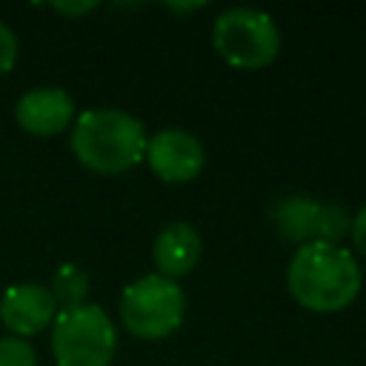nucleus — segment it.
I'll return each instance as SVG.
<instances>
[{"label": "nucleus", "instance_id": "11", "mask_svg": "<svg viewBox=\"0 0 366 366\" xmlns=\"http://www.w3.org/2000/svg\"><path fill=\"white\" fill-rule=\"evenodd\" d=\"M54 303H57V312L60 309H74L80 303H86V295H89V274L83 266L77 263H63L54 269L51 274V286H49Z\"/></svg>", "mask_w": 366, "mask_h": 366}, {"label": "nucleus", "instance_id": "14", "mask_svg": "<svg viewBox=\"0 0 366 366\" xmlns=\"http://www.w3.org/2000/svg\"><path fill=\"white\" fill-rule=\"evenodd\" d=\"M17 63V37L14 31L0 20V74L11 71Z\"/></svg>", "mask_w": 366, "mask_h": 366}, {"label": "nucleus", "instance_id": "15", "mask_svg": "<svg viewBox=\"0 0 366 366\" xmlns=\"http://www.w3.org/2000/svg\"><path fill=\"white\" fill-rule=\"evenodd\" d=\"M352 243H355V249L366 257V206H360L355 214H352Z\"/></svg>", "mask_w": 366, "mask_h": 366}, {"label": "nucleus", "instance_id": "7", "mask_svg": "<svg viewBox=\"0 0 366 366\" xmlns=\"http://www.w3.org/2000/svg\"><path fill=\"white\" fill-rule=\"evenodd\" d=\"M57 317V303L49 286L40 283H17L3 292L0 320L14 337H29L49 329Z\"/></svg>", "mask_w": 366, "mask_h": 366}, {"label": "nucleus", "instance_id": "16", "mask_svg": "<svg viewBox=\"0 0 366 366\" xmlns=\"http://www.w3.org/2000/svg\"><path fill=\"white\" fill-rule=\"evenodd\" d=\"M51 9L60 14H86V11L97 9V3H54Z\"/></svg>", "mask_w": 366, "mask_h": 366}, {"label": "nucleus", "instance_id": "3", "mask_svg": "<svg viewBox=\"0 0 366 366\" xmlns=\"http://www.w3.org/2000/svg\"><path fill=\"white\" fill-rule=\"evenodd\" d=\"M117 349V329L97 303L60 309L51 323V355L57 366H109Z\"/></svg>", "mask_w": 366, "mask_h": 366}, {"label": "nucleus", "instance_id": "12", "mask_svg": "<svg viewBox=\"0 0 366 366\" xmlns=\"http://www.w3.org/2000/svg\"><path fill=\"white\" fill-rule=\"evenodd\" d=\"M349 234H352V212L340 203H320L317 223H315V240L340 246V240Z\"/></svg>", "mask_w": 366, "mask_h": 366}, {"label": "nucleus", "instance_id": "6", "mask_svg": "<svg viewBox=\"0 0 366 366\" xmlns=\"http://www.w3.org/2000/svg\"><path fill=\"white\" fill-rule=\"evenodd\" d=\"M143 160L163 183H189L203 172V143L186 129H160L149 137Z\"/></svg>", "mask_w": 366, "mask_h": 366}, {"label": "nucleus", "instance_id": "4", "mask_svg": "<svg viewBox=\"0 0 366 366\" xmlns=\"http://www.w3.org/2000/svg\"><path fill=\"white\" fill-rule=\"evenodd\" d=\"M186 315V295L177 280L163 274H143L120 295V323L140 340H160L180 329Z\"/></svg>", "mask_w": 366, "mask_h": 366}, {"label": "nucleus", "instance_id": "1", "mask_svg": "<svg viewBox=\"0 0 366 366\" xmlns=\"http://www.w3.org/2000/svg\"><path fill=\"white\" fill-rule=\"evenodd\" d=\"M289 295L309 312H340L360 295L363 274L355 254L332 243H303L286 266Z\"/></svg>", "mask_w": 366, "mask_h": 366}, {"label": "nucleus", "instance_id": "9", "mask_svg": "<svg viewBox=\"0 0 366 366\" xmlns=\"http://www.w3.org/2000/svg\"><path fill=\"white\" fill-rule=\"evenodd\" d=\"M200 252H203V243H200L197 229L186 220H174V223H166L157 232L152 257H154L157 274H163L169 280H177V277L189 274L197 266Z\"/></svg>", "mask_w": 366, "mask_h": 366}, {"label": "nucleus", "instance_id": "5", "mask_svg": "<svg viewBox=\"0 0 366 366\" xmlns=\"http://www.w3.org/2000/svg\"><path fill=\"white\" fill-rule=\"evenodd\" d=\"M217 54L234 69H263L280 51V31L272 14L260 9H226L214 20L212 31Z\"/></svg>", "mask_w": 366, "mask_h": 366}, {"label": "nucleus", "instance_id": "8", "mask_svg": "<svg viewBox=\"0 0 366 366\" xmlns=\"http://www.w3.org/2000/svg\"><path fill=\"white\" fill-rule=\"evenodd\" d=\"M14 117L23 132L34 137H51L74 123V100L66 89H57V86L29 89L17 100Z\"/></svg>", "mask_w": 366, "mask_h": 366}, {"label": "nucleus", "instance_id": "10", "mask_svg": "<svg viewBox=\"0 0 366 366\" xmlns=\"http://www.w3.org/2000/svg\"><path fill=\"white\" fill-rule=\"evenodd\" d=\"M317 212H320V203L306 197V194H289L283 200L274 203L272 209V220H274V229L277 234L286 240V243H312L315 240V223H317Z\"/></svg>", "mask_w": 366, "mask_h": 366}, {"label": "nucleus", "instance_id": "2", "mask_svg": "<svg viewBox=\"0 0 366 366\" xmlns=\"http://www.w3.org/2000/svg\"><path fill=\"white\" fill-rule=\"evenodd\" d=\"M143 123L123 109H86L71 129V152L80 166L97 174L134 169L146 154Z\"/></svg>", "mask_w": 366, "mask_h": 366}, {"label": "nucleus", "instance_id": "13", "mask_svg": "<svg viewBox=\"0 0 366 366\" xmlns=\"http://www.w3.org/2000/svg\"><path fill=\"white\" fill-rule=\"evenodd\" d=\"M0 366H37V352L26 337H0Z\"/></svg>", "mask_w": 366, "mask_h": 366}]
</instances>
